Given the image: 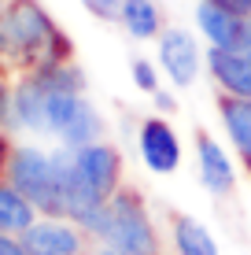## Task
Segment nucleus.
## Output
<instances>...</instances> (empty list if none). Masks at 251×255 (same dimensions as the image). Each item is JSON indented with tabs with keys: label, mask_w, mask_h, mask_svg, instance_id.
<instances>
[{
	"label": "nucleus",
	"mask_w": 251,
	"mask_h": 255,
	"mask_svg": "<svg viewBox=\"0 0 251 255\" xmlns=\"http://www.w3.org/2000/svg\"><path fill=\"white\" fill-rule=\"evenodd\" d=\"M63 59H74V45L41 0L0 4V74L19 78Z\"/></svg>",
	"instance_id": "1"
},
{
	"label": "nucleus",
	"mask_w": 251,
	"mask_h": 255,
	"mask_svg": "<svg viewBox=\"0 0 251 255\" xmlns=\"http://www.w3.org/2000/svg\"><path fill=\"white\" fill-rule=\"evenodd\" d=\"M92 244H107L118 255H170V244L137 185H126L82 226Z\"/></svg>",
	"instance_id": "2"
},
{
	"label": "nucleus",
	"mask_w": 251,
	"mask_h": 255,
	"mask_svg": "<svg viewBox=\"0 0 251 255\" xmlns=\"http://www.w3.org/2000/svg\"><path fill=\"white\" fill-rule=\"evenodd\" d=\"M4 178L37 207V215L63 218V196H59V174H56L52 152L37 144H15Z\"/></svg>",
	"instance_id": "3"
},
{
	"label": "nucleus",
	"mask_w": 251,
	"mask_h": 255,
	"mask_svg": "<svg viewBox=\"0 0 251 255\" xmlns=\"http://www.w3.org/2000/svg\"><path fill=\"white\" fill-rule=\"evenodd\" d=\"M45 137H52L63 148H82V144H92V140H103V115L85 93L45 89Z\"/></svg>",
	"instance_id": "4"
},
{
	"label": "nucleus",
	"mask_w": 251,
	"mask_h": 255,
	"mask_svg": "<svg viewBox=\"0 0 251 255\" xmlns=\"http://www.w3.org/2000/svg\"><path fill=\"white\" fill-rule=\"evenodd\" d=\"M155 63L170 89H192L200 74H207V45H200L196 30L170 22L155 41Z\"/></svg>",
	"instance_id": "5"
},
{
	"label": "nucleus",
	"mask_w": 251,
	"mask_h": 255,
	"mask_svg": "<svg viewBox=\"0 0 251 255\" xmlns=\"http://www.w3.org/2000/svg\"><path fill=\"white\" fill-rule=\"evenodd\" d=\"M137 155H141L144 170L155 174V178L177 174L181 163H185V144H181L174 119L152 111V115H144L137 122Z\"/></svg>",
	"instance_id": "6"
},
{
	"label": "nucleus",
	"mask_w": 251,
	"mask_h": 255,
	"mask_svg": "<svg viewBox=\"0 0 251 255\" xmlns=\"http://www.w3.org/2000/svg\"><path fill=\"white\" fill-rule=\"evenodd\" d=\"M207 78H211L214 93L251 100V22L237 45L207 48Z\"/></svg>",
	"instance_id": "7"
},
{
	"label": "nucleus",
	"mask_w": 251,
	"mask_h": 255,
	"mask_svg": "<svg viewBox=\"0 0 251 255\" xmlns=\"http://www.w3.org/2000/svg\"><path fill=\"white\" fill-rule=\"evenodd\" d=\"M19 241L30 255H85L92 248V237L78 222H71V218H52V215H41Z\"/></svg>",
	"instance_id": "8"
},
{
	"label": "nucleus",
	"mask_w": 251,
	"mask_h": 255,
	"mask_svg": "<svg viewBox=\"0 0 251 255\" xmlns=\"http://www.w3.org/2000/svg\"><path fill=\"white\" fill-rule=\"evenodd\" d=\"M192 152H196L200 185L211 192L214 200H229L233 192H237V163H233V155L226 152V144L214 133H207V129H196Z\"/></svg>",
	"instance_id": "9"
},
{
	"label": "nucleus",
	"mask_w": 251,
	"mask_h": 255,
	"mask_svg": "<svg viewBox=\"0 0 251 255\" xmlns=\"http://www.w3.org/2000/svg\"><path fill=\"white\" fill-rule=\"evenodd\" d=\"M248 15L226 7L222 0H196L192 7V30L200 33V41L207 48H229L244 37L248 30Z\"/></svg>",
	"instance_id": "10"
},
{
	"label": "nucleus",
	"mask_w": 251,
	"mask_h": 255,
	"mask_svg": "<svg viewBox=\"0 0 251 255\" xmlns=\"http://www.w3.org/2000/svg\"><path fill=\"white\" fill-rule=\"evenodd\" d=\"M214 108H218L222 133H226V140L233 144L237 163L251 174V100L218 93V96H214Z\"/></svg>",
	"instance_id": "11"
},
{
	"label": "nucleus",
	"mask_w": 251,
	"mask_h": 255,
	"mask_svg": "<svg viewBox=\"0 0 251 255\" xmlns=\"http://www.w3.org/2000/svg\"><path fill=\"white\" fill-rule=\"evenodd\" d=\"M167 244H170V255H222L214 233L185 211L167 215Z\"/></svg>",
	"instance_id": "12"
},
{
	"label": "nucleus",
	"mask_w": 251,
	"mask_h": 255,
	"mask_svg": "<svg viewBox=\"0 0 251 255\" xmlns=\"http://www.w3.org/2000/svg\"><path fill=\"white\" fill-rule=\"evenodd\" d=\"M118 26L129 41L137 45H155L159 33L167 30V15H163L159 0H122V11H118Z\"/></svg>",
	"instance_id": "13"
},
{
	"label": "nucleus",
	"mask_w": 251,
	"mask_h": 255,
	"mask_svg": "<svg viewBox=\"0 0 251 255\" xmlns=\"http://www.w3.org/2000/svg\"><path fill=\"white\" fill-rule=\"evenodd\" d=\"M37 218H41L37 207H33L7 178H0V233L22 237L33 222H37Z\"/></svg>",
	"instance_id": "14"
},
{
	"label": "nucleus",
	"mask_w": 251,
	"mask_h": 255,
	"mask_svg": "<svg viewBox=\"0 0 251 255\" xmlns=\"http://www.w3.org/2000/svg\"><path fill=\"white\" fill-rule=\"evenodd\" d=\"M129 82H133L137 93L155 96L163 85H167V78H163V70H159V63H155V59H148V56H133V59H129Z\"/></svg>",
	"instance_id": "15"
},
{
	"label": "nucleus",
	"mask_w": 251,
	"mask_h": 255,
	"mask_svg": "<svg viewBox=\"0 0 251 255\" xmlns=\"http://www.w3.org/2000/svg\"><path fill=\"white\" fill-rule=\"evenodd\" d=\"M82 7L100 22H118V11H122V0H82Z\"/></svg>",
	"instance_id": "16"
},
{
	"label": "nucleus",
	"mask_w": 251,
	"mask_h": 255,
	"mask_svg": "<svg viewBox=\"0 0 251 255\" xmlns=\"http://www.w3.org/2000/svg\"><path fill=\"white\" fill-rule=\"evenodd\" d=\"M11 93H15V78L0 74V126L11 129Z\"/></svg>",
	"instance_id": "17"
},
{
	"label": "nucleus",
	"mask_w": 251,
	"mask_h": 255,
	"mask_svg": "<svg viewBox=\"0 0 251 255\" xmlns=\"http://www.w3.org/2000/svg\"><path fill=\"white\" fill-rule=\"evenodd\" d=\"M152 104H155V111H159V115H177V96L170 93L167 85H163V89L152 96Z\"/></svg>",
	"instance_id": "18"
},
{
	"label": "nucleus",
	"mask_w": 251,
	"mask_h": 255,
	"mask_svg": "<svg viewBox=\"0 0 251 255\" xmlns=\"http://www.w3.org/2000/svg\"><path fill=\"white\" fill-rule=\"evenodd\" d=\"M11 152H15V144H11V129H7V126H0V178L7 174V163H11Z\"/></svg>",
	"instance_id": "19"
},
{
	"label": "nucleus",
	"mask_w": 251,
	"mask_h": 255,
	"mask_svg": "<svg viewBox=\"0 0 251 255\" xmlns=\"http://www.w3.org/2000/svg\"><path fill=\"white\" fill-rule=\"evenodd\" d=\"M0 255H30V252L22 248V241H19V237L0 233Z\"/></svg>",
	"instance_id": "20"
},
{
	"label": "nucleus",
	"mask_w": 251,
	"mask_h": 255,
	"mask_svg": "<svg viewBox=\"0 0 251 255\" xmlns=\"http://www.w3.org/2000/svg\"><path fill=\"white\" fill-rule=\"evenodd\" d=\"M226 7H233V11H240V15H248L251 19V0H222Z\"/></svg>",
	"instance_id": "21"
},
{
	"label": "nucleus",
	"mask_w": 251,
	"mask_h": 255,
	"mask_svg": "<svg viewBox=\"0 0 251 255\" xmlns=\"http://www.w3.org/2000/svg\"><path fill=\"white\" fill-rule=\"evenodd\" d=\"M85 255H118V252H115V248H107V244H92V248L85 252Z\"/></svg>",
	"instance_id": "22"
},
{
	"label": "nucleus",
	"mask_w": 251,
	"mask_h": 255,
	"mask_svg": "<svg viewBox=\"0 0 251 255\" xmlns=\"http://www.w3.org/2000/svg\"><path fill=\"white\" fill-rule=\"evenodd\" d=\"M0 4H4V0H0Z\"/></svg>",
	"instance_id": "23"
}]
</instances>
